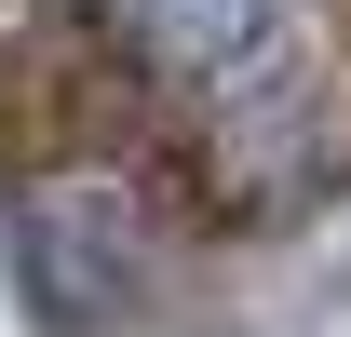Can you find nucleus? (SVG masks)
Here are the masks:
<instances>
[{"mask_svg":"<svg viewBox=\"0 0 351 337\" xmlns=\"http://www.w3.org/2000/svg\"><path fill=\"white\" fill-rule=\"evenodd\" d=\"M14 256L54 324H108L149 284V203L122 175H41V189H14Z\"/></svg>","mask_w":351,"mask_h":337,"instance_id":"1","label":"nucleus"},{"mask_svg":"<svg viewBox=\"0 0 351 337\" xmlns=\"http://www.w3.org/2000/svg\"><path fill=\"white\" fill-rule=\"evenodd\" d=\"M270 27H284V0H95V41L122 68H149V82H176V95L243 82L270 54Z\"/></svg>","mask_w":351,"mask_h":337,"instance_id":"2","label":"nucleus"}]
</instances>
